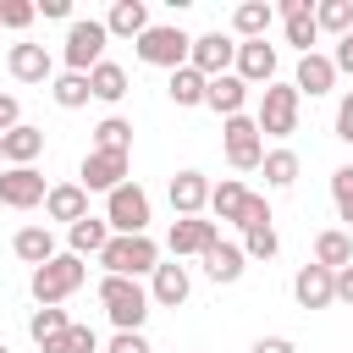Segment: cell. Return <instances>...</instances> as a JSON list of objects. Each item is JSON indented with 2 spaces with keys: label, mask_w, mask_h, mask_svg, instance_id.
Masks as SVG:
<instances>
[{
  "label": "cell",
  "mask_w": 353,
  "mask_h": 353,
  "mask_svg": "<svg viewBox=\"0 0 353 353\" xmlns=\"http://www.w3.org/2000/svg\"><path fill=\"white\" fill-rule=\"evenodd\" d=\"M99 309L110 314V325L116 331H143V320H149V287L143 281H132V276H99Z\"/></svg>",
  "instance_id": "6da1fadb"
},
{
  "label": "cell",
  "mask_w": 353,
  "mask_h": 353,
  "mask_svg": "<svg viewBox=\"0 0 353 353\" xmlns=\"http://www.w3.org/2000/svg\"><path fill=\"white\" fill-rule=\"evenodd\" d=\"M83 281H88V265H83V259L66 248V254H55L50 265H39L28 287H33V303H39V309H61V303H66V298H72Z\"/></svg>",
  "instance_id": "7a4b0ae2"
},
{
  "label": "cell",
  "mask_w": 353,
  "mask_h": 353,
  "mask_svg": "<svg viewBox=\"0 0 353 353\" xmlns=\"http://www.w3.org/2000/svg\"><path fill=\"white\" fill-rule=\"evenodd\" d=\"M105 44H110V28H105V22H94V17H72L66 44H61L66 72H83V77H88V72L105 61Z\"/></svg>",
  "instance_id": "3957f363"
},
{
  "label": "cell",
  "mask_w": 353,
  "mask_h": 353,
  "mask_svg": "<svg viewBox=\"0 0 353 353\" xmlns=\"http://www.w3.org/2000/svg\"><path fill=\"white\" fill-rule=\"evenodd\" d=\"M132 50H138V61H143V66L182 72V66H188V55H193V33H182L176 22H154V28H149Z\"/></svg>",
  "instance_id": "277c9868"
},
{
  "label": "cell",
  "mask_w": 353,
  "mask_h": 353,
  "mask_svg": "<svg viewBox=\"0 0 353 353\" xmlns=\"http://www.w3.org/2000/svg\"><path fill=\"white\" fill-rule=\"evenodd\" d=\"M298 110H303V94H298L292 83H270V88H259L254 121H259L265 138H292V132H298Z\"/></svg>",
  "instance_id": "5b68a950"
},
{
  "label": "cell",
  "mask_w": 353,
  "mask_h": 353,
  "mask_svg": "<svg viewBox=\"0 0 353 353\" xmlns=\"http://www.w3.org/2000/svg\"><path fill=\"white\" fill-rule=\"evenodd\" d=\"M99 265H105V276H154V265H160V243L143 232V237H110L105 243V254H99Z\"/></svg>",
  "instance_id": "8992f818"
},
{
  "label": "cell",
  "mask_w": 353,
  "mask_h": 353,
  "mask_svg": "<svg viewBox=\"0 0 353 353\" xmlns=\"http://www.w3.org/2000/svg\"><path fill=\"white\" fill-rule=\"evenodd\" d=\"M221 149H226V165L232 171H259L265 165V132L254 116H232L221 127Z\"/></svg>",
  "instance_id": "52a82bcc"
},
{
  "label": "cell",
  "mask_w": 353,
  "mask_h": 353,
  "mask_svg": "<svg viewBox=\"0 0 353 353\" xmlns=\"http://www.w3.org/2000/svg\"><path fill=\"white\" fill-rule=\"evenodd\" d=\"M105 221L116 237H143L149 232V193L138 182H121L116 193H105Z\"/></svg>",
  "instance_id": "ba28073f"
},
{
  "label": "cell",
  "mask_w": 353,
  "mask_h": 353,
  "mask_svg": "<svg viewBox=\"0 0 353 353\" xmlns=\"http://www.w3.org/2000/svg\"><path fill=\"white\" fill-rule=\"evenodd\" d=\"M188 66L204 72V77H226V72L237 66V39H232V33H199Z\"/></svg>",
  "instance_id": "9c48e42d"
},
{
  "label": "cell",
  "mask_w": 353,
  "mask_h": 353,
  "mask_svg": "<svg viewBox=\"0 0 353 353\" xmlns=\"http://www.w3.org/2000/svg\"><path fill=\"white\" fill-rule=\"evenodd\" d=\"M44 199H50V188H44V176L33 165H6L0 171V204L6 210H33Z\"/></svg>",
  "instance_id": "30bf717a"
},
{
  "label": "cell",
  "mask_w": 353,
  "mask_h": 353,
  "mask_svg": "<svg viewBox=\"0 0 353 353\" xmlns=\"http://www.w3.org/2000/svg\"><path fill=\"white\" fill-rule=\"evenodd\" d=\"M127 171H132V154H99V149H88L77 176H83L88 193H116V188L127 182Z\"/></svg>",
  "instance_id": "8fae6325"
},
{
  "label": "cell",
  "mask_w": 353,
  "mask_h": 353,
  "mask_svg": "<svg viewBox=\"0 0 353 353\" xmlns=\"http://www.w3.org/2000/svg\"><path fill=\"white\" fill-rule=\"evenodd\" d=\"M210 243H221V226H215V221H204V215H176V221H171V232H165L171 259H182V254H204Z\"/></svg>",
  "instance_id": "7c38bea8"
},
{
  "label": "cell",
  "mask_w": 353,
  "mask_h": 353,
  "mask_svg": "<svg viewBox=\"0 0 353 353\" xmlns=\"http://www.w3.org/2000/svg\"><path fill=\"white\" fill-rule=\"evenodd\" d=\"M276 17H281V33H287V44H292L298 55H314V39H320L314 6H309V0H281V6H276Z\"/></svg>",
  "instance_id": "4fadbf2b"
},
{
  "label": "cell",
  "mask_w": 353,
  "mask_h": 353,
  "mask_svg": "<svg viewBox=\"0 0 353 353\" xmlns=\"http://www.w3.org/2000/svg\"><path fill=\"white\" fill-rule=\"evenodd\" d=\"M188 292H193V276H188L182 259L154 265V276H149V303L154 309H176V303H188Z\"/></svg>",
  "instance_id": "5bb4252c"
},
{
  "label": "cell",
  "mask_w": 353,
  "mask_h": 353,
  "mask_svg": "<svg viewBox=\"0 0 353 353\" xmlns=\"http://www.w3.org/2000/svg\"><path fill=\"white\" fill-rule=\"evenodd\" d=\"M6 72L17 77V83H55V61H50V50L44 44H11V55H6Z\"/></svg>",
  "instance_id": "9a60e30c"
},
{
  "label": "cell",
  "mask_w": 353,
  "mask_h": 353,
  "mask_svg": "<svg viewBox=\"0 0 353 353\" xmlns=\"http://www.w3.org/2000/svg\"><path fill=\"white\" fill-rule=\"evenodd\" d=\"M292 298H298L303 309H331V303H336V270L303 265V270L292 276Z\"/></svg>",
  "instance_id": "2e32d148"
},
{
  "label": "cell",
  "mask_w": 353,
  "mask_h": 353,
  "mask_svg": "<svg viewBox=\"0 0 353 353\" xmlns=\"http://www.w3.org/2000/svg\"><path fill=\"white\" fill-rule=\"evenodd\" d=\"M232 72H237L248 88H254V83H265V88H270V83H276V44H265V39L237 44V66H232Z\"/></svg>",
  "instance_id": "e0dca14e"
},
{
  "label": "cell",
  "mask_w": 353,
  "mask_h": 353,
  "mask_svg": "<svg viewBox=\"0 0 353 353\" xmlns=\"http://www.w3.org/2000/svg\"><path fill=\"white\" fill-rule=\"evenodd\" d=\"M292 88L298 94H309V99H320V94H331L336 88V61L331 55H298V72H292Z\"/></svg>",
  "instance_id": "ac0fdd59"
},
{
  "label": "cell",
  "mask_w": 353,
  "mask_h": 353,
  "mask_svg": "<svg viewBox=\"0 0 353 353\" xmlns=\"http://www.w3.org/2000/svg\"><path fill=\"white\" fill-rule=\"evenodd\" d=\"M210 188H215V182H210L204 171H176V176H171V210H176V215H204V210H210Z\"/></svg>",
  "instance_id": "d6986e66"
},
{
  "label": "cell",
  "mask_w": 353,
  "mask_h": 353,
  "mask_svg": "<svg viewBox=\"0 0 353 353\" xmlns=\"http://www.w3.org/2000/svg\"><path fill=\"white\" fill-rule=\"evenodd\" d=\"M44 215H50V221L77 226V221L88 215V188H83V182H55V188H50V199H44Z\"/></svg>",
  "instance_id": "ffe728a7"
},
{
  "label": "cell",
  "mask_w": 353,
  "mask_h": 353,
  "mask_svg": "<svg viewBox=\"0 0 353 353\" xmlns=\"http://www.w3.org/2000/svg\"><path fill=\"white\" fill-rule=\"evenodd\" d=\"M105 28H110V39H132V44H138L154 22H149V6H143V0H116L110 17H105Z\"/></svg>",
  "instance_id": "44dd1931"
},
{
  "label": "cell",
  "mask_w": 353,
  "mask_h": 353,
  "mask_svg": "<svg viewBox=\"0 0 353 353\" xmlns=\"http://www.w3.org/2000/svg\"><path fill=\"white\" fill-rule=\"evenodd\" d=\"M110 237H116V232H110V221H105V215H83L77 226H66V243H72V254H77V259H88V254L99 259Z\"/></svg>",
  "instance_id": "7402d4cb"
},
{
  "label": "cell",
  "mask_w": 353,
  "mask_h": 353,
  "mask_svg": "<svg viewBox=\"0 0 353 353\" xmlns=\"http://www.w3.org/2000/svg\"><path fill=\"white\" fill-rule=\"evenodd\" d=\"M270 22H276V6H270V0H243V6L232 11V33H237V44L265 39V33H270Z\"/></svg>",
  "instance_id": "603a6c76"
},
{
  "label": "cell",
  "mask_w": 353,
  "mask_h": 353,
  "mask_svg": "<svg viewBox=\"0 0 353 353\" xmlns=\"http://www.w3.org/2000/svg\"><path fill=\"white\" fill-rule=\"evenodd\" d=\"M204 105H210V110H221V116L232 121V116H243V105H248V83H243L237 72H226V77H210V94H204Z\"/></svg>",
  "instance_id": "cb8c5ba5"
},
{
  "label": "cell",
  "mask_w": 353,
  "mask_h": 353,
  "mask_svg": "<svg viewBox=\"0 0 353 353\" xmlns=\"http://www.w3.org/2000/svg\"><path fill=\"white\" fill-rule=\"evenodd\" d=\"M0 149H6V165H33V160L44 154V127L22 121V127H11V132L0 138Z\"/></svg>",
  "instance_id": "d4e9b609"
},
{
  "label": "cell",
  "mask_w": 353,
  "mask_h": 353,
  "mask_svg": "<svg viewBox=\"0 0 353 353\" xmlns=\"http://www.w3.org/2000/svg\"><path fill=\"white\" fill-rule=\"evenodd\" d=\"M199 259H204V276H210V281H237L243 265H248V254H243L237 243H210Z\"/></svg>",
  "instance_id": "484cf974"
},
{
  "label": "cell",
  "mask_w": 353,
  "mask_h": 353,
  "mask_svg": "<svg viewBox=\"0 0 353 353\" xmlns=\"http://www.w3.org/2000/svg\"><path fill=\"white\" fill-rule=\"evenodd\" d=\"M243 204H248V188H243L237 176H221V182L210 188V215H215V221H232V226H237V221H243Z\"/></svg>",
  "instance_id": "4316f807"
},
{
  "label": "cell",
  "mask_w": 353,
  "mask_h": 353,
  "mask_svg": "<svg viewBox=\"0 0 353 353\" xmlns=\"http://www.w3.org/2000/svg\"><path fill=\"white\" fill-rule=\"evenodd\" d=\"M11 248H17V259L33 265V270L55 259V237H50V226H22V232L11 237Z\"/></svg>",
  "instance_id": "83f0119b"
},
{
  "label": "cell",
  "mask_w": 353,
  "mask_h": 353,
  "mask_svg": "<svg viewBox=\"0 0 353 353\" xmlns=\"http://www.w3.org/2000/svg\"><path fill=\"white\" fill-rule=\"evenodd\" d=\"M314 265H325V270H347V265H353V232H342V226L320 232V237H314Z\"/></svg>",
  "instance_id": "f1b7e54d"
},
{
  "label": "cell",
  "mask_w": 353,
  "mask_h": 353,
  "mask_svg": "<svg viewBox=\"0 0 353 353\" xmlns=\"http://www.w3.org/2000/svg\"><path fill=\"white\" fill-rule=\"evenodd\" d=\"M165 94H171V105H204V94H210V77L204 72H193V66H182V72H171V83H165Z\"/></svg>",
  "instance_id": "f546056e"
},
{
  "label": "cell",
  "mask_w": 353,
  "mask_h": 353,
  "mask_svg": "<svg viewBox=\"0 0 353 353\" xmlns=\"http://www.w3.org/2000/svg\"><path fill=\"white\" fill-rule=\"evenodd\" d=\"M94 149L99 154H132V121L127 116H105L94 127Z\"/></svg>",
  "instance_id": "4dcf8cb0"
},
{
  "label": "cell",
  "mask_w": 353,
  "mask_h": 353,
  "mask_svg": "<svg viewBox=\"0 0 353 353\" xmlns=\"http://www.w3.org/2000/svg\"><path fill=\"white\" fill-rule=\"evenodd\" d=\"M88 88H94V99L116 105V99L127 94V66H116V61H99V66L88 72Z\"/></svg>",
  "instance_id": "1f68e13d"
},
{
  "label": "cell",
  "mask_w": 353,
  "mask_h": 353,
  "mask_svg": "<svg viewBox=\"0 0 353 353\" xmlns=\"http://www.w3.org/2000/svg\"><path fill=\"white\" fill-rule=\"evenodd\" d=\"M50 99H55L61 110H77V105H88V99H94V88H88V77H83V72H61V77L50 83Z\"/></svg>",
  "instance_id": "d6a6232c"
},
{
  "label": "cell",
  "mask_w": 353,
  "mask_h": 353,
  "mask_svg": "<svg viewBox=\"0 0 353 353\" xmlns=\"http://www.w3.org/2000/svg\"><path fill=\"white\" fill-rule=\"evenodd\" d=\"M259 171H265V182H270V188H292L303 165H298V154H292V149H265V165H259Z\"/></svg>",
  "instance_id": "836d02e7"
},
{
  "label": "cell",
  "mask_w": 353,
  "mask_h": 353,
  "mask_svg": "<svg viewBox=\"0 0 353 353\" xmlns=\"http://www.w3.org/2000/svg\"><path fill=\"white\" fill-rule=\"evenodd\" d=\"M314 22H320V33L347 39V33H353V0H320V6H314Z\"/></svg>",
  "instance_id": "e575fe53"
},
{
  "label": "cell",
  "mask_w": 353,
  "mask_h": 353,
  "mask_svg": "<svg viewBox=\"0 0 353 353\" xmlns=\"http://www.w3.org/2000/svg\"><path fill=\"white\" fill-rule=\"evenodd\" d=\"M39 353H99V336H94V325H77V320H72V325H66L55 342H44Z\"/></svg>",
  "instance_id": "d590c367"
},
{
  "label": "cell",
  "mask_w": 353,
  "mask_h": 353,
  "mask_svg": "<svg viewBox=\"0 0 353 353\" xmlns=\"http://www.w3.org/2000/svg\"><path fill=\"white\" fill-rule=\"evenodd\" d=\"M66 325H72V320H66V309H33V314H28V336H33L39 347H44V342H55Z\"/></svg>",
  "instance_id": "8d00e7d4"
},
{
  "label": "cell",
  "mask_w": 353,
  "mask_h": 353,
  "mask_svg": "<svg viewBox=\"0 0 353 353\" xmlns=\"http://www.w3.org/2000/svg\"><path fill=\"white\" fill-rule=\"evenodd\" d=\"M331 199H336V215L353 226V165H336L331 171Z\"/></svg>",
  "instance_id": "74e56055"
},
{
  "label": "cell",
  "mask_w": 353,
  "mask_h": 353,
  "mask_svg": "<svg viewBox=\"0 0 353 353\" xmlns=\"http://www.w3.org/2000/svg\"><path fill=\"white\" fill-rule=\"evenodd\" d=\"M276 226H254V232H243V254L248 259H276Z\"/></svg>",
  "instance_id": "f35d334b"
},
{
  "label": "cell",
  "mask_w": 353,
  "mask_h": 353,
  "mask_svg": "<svg viewBox=\"0 0 353 353\" xmlns=\"http://www.w3.org/2000/svg\"><path fill=\"white\" fill-rule=\"evenodd\" d=\"M33 17H39V6H28V0H0V28H17V33H22Z\"/></svg>",
  "instance_id": "ab89813d"
},
{
  "label": "cell",
  "mask_w": 353,
  "mask_h": 353,
  "mask_svg": "<svg viewBox=\"0 0 353 353\" xmlns=\"http://www.w3.org/2000/svg\"><path fill=\"white\" fill-rule=\"evenodd\" d=\"M243 232H254V226H270V204H265V193H248V204H243V221H237Z\"/></svg>",
  "instance_id": "60d3db41"
},
{
  "label": "cell",
  "mask_w": 353,
  "mask_h": 353,
  "mask_svg": "<svg viewBox=\"0 0 353 353\" xmlns=\"http://www.w3.org/2000/svg\"><path fill=\"white\" fill-rule=\"evenodd\" d=\"M105 353H154V347H149L143 331H116V336L105 342Z\"/></svg>",
  "instance_id": "b9f144b4"
},
{
  "label": "cell",
  "mask_w": 353,
  "mask_h": 353,
  "mask_svg": "<svg viewBox=\"0 0 353 353\" xmlns=\"http://www.w3.org/2000/svg\"><path fill=\"white\" fill-rule=\"evenodd\" d=\"M11 127H22V105H17V94H0V138Z\"/></svg>",
  "instance_id": "7bdbcfd3"
},
{
  "label": "cell",
  "mask_w": 353,
  "mask_h": 353,
  "mask_svg": "<svg viewBox=\"0 0 353 353\" xmlns=\"http://www.w3.org/2000/svg\"><path fill=\"white\" fill-rule=\"evenodd\" d=\"M336 138L353 143V94H342V105H336Z\"/></svg>",
  "instance_id": "ee69618b"
},
{
  "label": "cell",
  "mask_w": 353,
  "mask_h": 353,
  "mask_svg": "<svg viewBox=\"0 0 353 353\" xmlns=\"http://www.w3.org/2000/svg\"><path fill=\"white\" fill-rule=\"evenodd\" d=\"M331 61H336V77H342V72L353 77V44H347V39H336V50H331Z\"/></svg>",
  "instance_id": "f6af8a7d"
},
{
  "label": "cell",
  "mask_w": 353,
  "mask_h": 353,
  "mask_svg": "<svg viewBox=\"0 0 353 353\" xmlns=\"http://www.w3.org/2000/svg\"><path fill=\"white\" fill-rule=\"evenodd\" d=\"M254 353H298V347H292V336H259Z\"/></svg>",
  "instance_id": "bcb514c9"
},
{
  "label": "cell",
  "mask_w": 353,
  "mask_h": 353,
  "mask_svg": "<svg viewBox=\"0 0 353 353\" xmlns=\"http://www.w3.org/2000/svg\"><path fill=\"white\" fill-rule=\"evenodd\" d=\"M336 303H353V265L336 270Z\"/></svg>",
  "instance_id": "7dc6e473"
},
{
  "label": "cell",
  "mask_w": 353,
  "mask_h": 353,
  "mask_svg": "<svg viewBox=\"0 0 353 353\" xmlns=\"http://www.w3.org/2000/svg\"><path fill=\"white\" fill-rule=\"evenodd\" d=\"M44 17H72V0H39Z\"/></svg>",
  "instance_id": "c3c4849f"
},
{
  "label": "cell",
  "mask_w": 353,
  "mask_h": 353,
  "mask_svg": "<svg viewBox=\"0 0 353 353\" xmlns=\"http://www.w3.org/2000/svg\"><path fill=\"white\" fill-rule=\"evenodd\" d=\"M0 353H11V347H6V342H0Z\"/></svg>",
  "instance_id": "681fc988"
},
{
  "label": "cell",
  "mask_w": 353,
  "mask_h": 353,
  "mask_svg": "<svg viewBox=\"0 0 353 353\" xmlns=\"http://www.w3.org/2000/svg\"><path fill=\"white\" fill-rule=\"evenodd\" d=\"M0 160H6V149H0Z\"/></svg>",
  "instance_id": "f907efd6"
},
{
  "label": "cell",
  "mask_w": 353,
  "mask_h": 353,
  "mask_svg": "<svg viewBox=\"0 0 353 353\" xmlns=\"http://www.w3.org/2000/svg\"><path fill=\"white\" fill-rule=\"evenodd\" d=\"M347 44H353V33H347Z\"/></svg>",
  "instance_id": "816d5d0a"
}]
</instances>
